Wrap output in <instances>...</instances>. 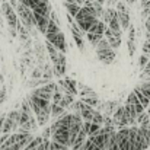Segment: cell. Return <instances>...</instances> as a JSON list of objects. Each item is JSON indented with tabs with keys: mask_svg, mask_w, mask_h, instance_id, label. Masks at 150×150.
Segmentation results:
<instances>
[{
	"mask_svg": "<svg viewBox=\"0 0 150 150\" xmlns=\"http://www.w3.org/2000/svg\"><path fill=\"white\" fill-rule=\"evenodd\" d=\"M29 105L34 111V115L38 121V125H45L48 122V120L51 118V100L42 99V98H37L29 95L28 96Z\"/></svg>",
	"mask_w": 150,
	"mask_h": 150,
	"instance_id": "cell-1",
	"label": "cell"
},
{
	"mask_svg": "<svg viewBox=\"0 0 150 150\" xmlns=\"http://www.w3.org/2000/svg\"><path fill=\"white\" fill-rule=\"evenodd\" d=\"M124 108H125V112H127V117H128V124H130V125H136L137 117L144 111V108H143V105L140 103V100L136 96L134 92H131V93L127 96Z\"/></svg>",
	"mask_w": 150,
	"mask_h": 150,
	"instance_id": "cell-2",
	"label": "cell"
},
{
	"mask_svg": "<svg viewBox=\"0 0 150 150\" xmlns=\"http://www.w3.org/2000/svg\"><path fill=\"white\" fill-rule=\"evenodd\" d=\"M95 50H96V58L99 60L102 64H111L115 60L117 50H114L109 45V42H108V40L105 37L95 45Z\"/></svg>",
	"mask_w": 150,
	"mask_h": 150,
	"instance_id": "cell-3",
	"label": "cell"
},
{
	"mask_svg": "<svg viewBox=\"0 0 150 150\" xmlns=\"http://www.w3.org/2000/svg\"><path fill=\"white\" fill-rule=\"evenodd\" d=\"M15 10H16V13H18L19 22H21L23 26H26V28L29 29V32H31V29H32V28H35V18H34V12H32L28 6H25L23 3H21V1H18V4H16Z\"/></svg>",
	"mask_w": 150,
	"mask_h": 150,
	"instance_id": "cell-4",
	"label": "cell"
},
{
	"mask_svg": "<svg viewBox=\"0 0 150 150\" xmlns=\"http://www.w3.org/2000/svg\"><path fill=\"white\" fill-rule=\"evenodd\" d=\"M96 21H98V18L93 16L85 6H82L80 10L77 12V15L74 16V22H76V23L80 26V29L85 31V32H88V31L91 29V26H92Z\"/></svg>",
	"mask_w": 150,
	"mask_h": 150,
	"instance_id": "cell-5",
	"label": "cell"
},
{
	"mask_svg": "<svg viewBox=\"0 0 150 150\" xmlns=\"http://www.w3.org/2000/svg\"><path fill=\"white\" fill-rule=\"evenodd\" d=\"M115 10H117V16H118L121 29H122V31H127L128 26L131 25V13H130L128 4H127L125 1L120 0V1H117V4H115Z\"/></svg>",
	"mask_w": 150,
	"mask_h": 150,
	"instance_id": "cell-6",
	"label": "cell"
},
{
	"mask_svg": "<svg viewBox=\"0 0 150 150\" xmlns=\"http://www.w3.org/2000/svg\"><path fill=\"white\" fill-rule=\"evenodd\" d=\"M0 7H1V15L4 16V19L7 22V26L16 28L18 23H19V18H18V13H16L15 7L9 1H6V0H3L0 3Z\"/></svg>",
	"mask_w": 150,
	"mask_h": 150,
	"instance_id": "cell-7",
	"label": "cell"
},
{
	"mask_svg": "<svg viewBox=\"0 0 150 150\" xmlns=\"http://www.w3.org/2000/svg\"><path fill=\"white\" fill-rule=\"evenodd\" d=\"M21 3H23L25 6H28L32 12L35 13H44V15H50L51 13V4L48 0H19Z\"/></svg>",
	"mask_w": 150,
	"mask_h": 150,
	"instance_id": "cell-8",
	"label": "cell"
},
{
	"mask_svg": "<svg viewBox=\"0 0 150 150\" xmlns=\"http://www.w3.org/2000/svg\"><path fill=\"white\" fill-rule=\"evenodd\" d=\"M51 61H52V71L55 76L61 77L66 74V70H67V60H66V54L58 51L55 55L50 57Z\"/></svg>",
	"mask_w": 150,
	"mask_h": 150,
	"instance_id": "cell-9",
	"label": "cell"
},
{
	"mask_svg": "<svg viewBox=\"0 0 150 150\" xmlns=\"http://www.w3.org/2000/svg\"><path fill=\"white\" fill-rule=\"evenodd\" d=\"M57 83L54 82H48V83H44L42 86L37 88L32 91V96H37V98H42V99H47V100H51L52 98V93L57 91Z\"/></svg>",
	"mask_w": 150,
	"mask_h": 150,
	"instance_id": "cell-10",
	"label": "cell"
},
{
	"mask_svg": "<svg viewBox=\"0 0 150 150\" xmlns=\"http://www.w3.org/2000/svg\"><path fill=\"white\" fill-rule=\"evenodd\" d=\"M45 38H47V41L51 42L58 51H61V52H64V54L67 52L66 38H64V34H63L61 31L54 32V34H45Z\"/></svg>",
	"mask_w": 150,
	"mask_h": 150,
	"instance_id": "cell-11",
	"label": "cell"
},
{
	"mask_svg": "<svg viewBox=\"0 0 150 150\" xmlns=\"http://www.w3.org/2000/svg\"><path fill=\"white\" fill-rule=\"evenodd\" d=\"M112 122H114V127H118V128H122L128 124V117H127V112H125V108L124 106H117L114 114H112Z\"/></svg>",
	"mask_w": 150,
	"mask_h": 150,
	"instance_id": "cell-12",
	"label": "cell"
},
{
	"mask_svg": "<svg viewBox=\"0 0 150 150\" xmlns=\"http://www.w3.org/2000/svg\"><path fill=\"white\" fill-rule=\"evenodd\" d=\"M128 150H143L137 125H131L128 128Z\"/></svg>",
	"mask_w": 150,
	"mask_h": 150,
	"instance_id": "cell-13",
	"label": "cell"
},
{
	"mask_svg": "<svg viewBox=\"0 0 150 150\" xmlns=\"http://www.w3.org/2000/svg\"><path fill=\"white\" fill-rule=\"evenodd\" d=\"M128 37H127V48H128V55L133 58L136 50H137V45H136V37H137V31H136V26L131 23L128 26Z\"/></svg>",
	"mask_w": 150,
	"mask_h": 150,
	"instance_id": "cell-14",
	"label": "cell"
},
{
	"mask_svg": "<svg viewBox=\"0 0 150 150\" xmlns=\"http://www.w3.org/2000/svg\"><path fill=\"white\" fill-rule=\"evenodd\" d=\"M115 142L120 150H128V128L122 127L115 133Z\"/></svg>",
	"mask_w": 150,
	"mask_h": 150,
	"instance_id": "cell-15",
	"label": "cell"
},
{
	"mask_svg": "<svg viewBox=\"0 0 150 150\" xmlns=\"http://www.w3.org/2000/svg\"><path fill=\"white\" fill-rule=\"evenodd\" d=\"M34 18H35V28H37L41 34H45V32H47L48 22H50V15L35 13V12H34Z\"/></svg>",
	"mask_w": 150,
	"mask_h": 150,
	"instance_id": "cell-16",
	"label": "cell"
},
{
	"mask_svg": "<svg viewBox=\"0 0 150 150\" xmlns=\"http://www.w3.org/2000/svg\"><path fill=\"white\" fill-rule=\"evenodd\" d=\"M103 37L108 40V42H109V45L114 48V50H118L120 47H121V42H122V40H121V35H118V34H114L108 26L105 28V31H103Z\"/></svg>",
	"mask_w": 150,
	"mask_h": 150,
	"instance_id": "cell-17",
	"label": "cell"
},
{
	"mask_svg": "<svg viewBox=\"0 0 150 150\" xmlns=\"http://www.w3.org/2000/svg\"><path fill=\"white\" fill-rule=\"evenodd\" d=\"M63 6L66 7L69 16H71L73 19H74V16L77 15V12L80 10V7H82L76 0H64V1H63Z\"/></svg>",
	"mask_w": 150,
	"mask_h": 150,
	"instance_id": "cell-18",
	"label": "cell"
},
{
	"mask_svg": "<svg viewBox=\"0 0 150 150\" xmlns=\"http://www.w3.org/2000/svg\"><path fill=\"white\" fill-rule=\"evenodd\" d=\"M64 112H66V108L64 106H61L60 103H52L51 102V118H58Z\"/></svg>",
	"mask_w": 150,
	"mask_h": 150,
	"instance_id": "cell-19",
	"label": "cell"
},
{
	"mask_svg": "<svg viewBox=\"0 0 150 150\" xmlns=\"http://www.w3.org/2000/svg\"><path fill=\"white\" fill-rule=\"evenodd\" d=\"M71 37H73V40L76 42V47L80 51H85V42H83V37L85 35H82V34H79V32H76V31L71 29Z\"/></svg>",
	"mask_w": 150,
	"mask_h": 150,
	"instance_id": "cell-20",
	"label": "cell"
},
{
	"mask_svg": "<svg viewBox=\"0 0 150 150\" xmlns=\"http://www.w3.org/2000/svg\"><path fill=\"white\" fill-rule=\"evenodd\" d=\"M42 142H44L42 136L34 137V139H32V140H31V142H29V143H28V144H26V146H25L22 150H37V147H38V146H40Z\"/></svg>",
	"mask_w": 150,
	"mask_h": 150,
	"instance_id": "cell-21",
	"label": "cell"
},
{
	"mask_svg": "<svg viewBox=\"0 0 150 150\" xmlns=\"http://www.w3.org/2000/svg\"><path fill=\"white\" fill-rule=\"evenodd\" d=\"M133 92L136 93V96L139 98L140 103H142V105H143V108L146 109V108H147V106L150 105V99H149V98H146V96H144V95L142 93V91L139 89V86H137V85H136V88H134V91H133Z\"/></svg>",
	"mask_w": 150,
	"mask_h": 150,
	"instance_id": "cell-22",
	"label": "cell"
},
{
	"mask_svg": "<svg viewBox=\"0 0 150 150\" xmlns=\"http://www.w3.org/2000/svg\"><path fill=\"white\" fill-rule=\"evenodd\" d=\"M85 103H88V105H91V106H93V108H96L98 105H99V98H98V95H88V96H82V99Z\"/></svg>",
	"mask_w": 150,
	"mask_h": 150,
	"instance_id": "cell-23",
	"label": "cell"
},
{
	"mask_svg": "<svg viewBox=\"0 0 150 150\" xmlns=\"http://www.w3.org/2000/svg\"><path fill=\"white\" fill-rule=\"evenodd\" d=\"M86 38H88L89 44H91L92 47H95L100 40L103 38V35H100V34H95V32H86Z\"/></svg>",
	"mask_w": 150,
	"mask_h": 150,
	"instance_id": "cell-24",
	"label": "cell"
},
{
	"mask_svg": "<svg viewBox=\"0 0 150 150\" xmlns=\"http://www.w3.org/2000/svg\"><path fill=\"white\" fill-rule=\"evenodd\" d=\"M140 6H142V21L144 22L150 10V0H140Z\"/></svg>",
	"mask_w": 150,
	"mask_h": 150,
	"instance_id": "cell-25",
	"label": "cell"
},
{
	"mask_svg": "<svg viewBox=\"0 0 150 150\" xmlns=\"http://www.w3.org/2000/svg\"><path fill=\"white\" fill-rule=\"evenodd\" d=\"M140 82H146V80H150V60L149 63L140 70Z\"/></svg>",
	"mask_w": 150,
	"mask_h": 150,
	"instance_id": "cell-26",
	"label": "cell"
},
{
	"mask_svg": "<svg viewBox=\"0 0 150 150\" xmlns=\"http://www.w3.org/2000/svg\"><path fill=\"white\" fill-rule=\"evenodd\" d=\"M139 86V89L142 91V93L146 96V98H149L150 99V80H146V82H142L140 85H137Z\"/></svg>",
	"mask_w": 150,
	"mask_h": 150,
	"instance_id": "cell-27",
	"label": "cell"
},
{
	"mask_svg": "<svg viewBox=\"0 0 150 150\" xmlns=\"http://www.w3.org/2000/svg\"><path fill=\"white\" fill-rule=\"evenodd\" d=\"M58 31H61V29H60V25L55 23V21H52L50 18V22H48V26H47V32H45V34H54V32H58ZM45 34H44V35H45Z\"/></svg>",
	"mask_w": 150,
	"mask_h": 150,
	"instance_id": "cell-28",
	"label": "cell"
},
{
	"mask_svg": "<svg viewBox=\"0 0 150 150\" xmlns=\"http://www.w3.org/2000/svg\"><path fill=\"white\" fill-rule=\"evenodd\" d=\"M50 150H69V146H64V144H60V143H57V142L51 140Z\"/></svg>",
	"mask_w": 150,
	"mask_h": 150,
	"instance_id": "cell-29",
	"label": "cell"
},
{
	"mask_svg": "<svg viewBox=\"0 0 150 150\" xmlns=\"http://www.w3.org/2000/svg\"><path fill=\"white\" fill-rule=\"evenodd\" d=\"M147 63H149V57H147L146 54H142V55L139 57V67H140V70H142Z\"/></svg>",
	"mask_w": 150,
	"mask_h": 150,
	"instance_id": "cell-30",
	"label": "cell"
},
{
	"mask_svg": "<svg viewBox=\"0 0 150 150\" xmlns=\"http://www.w3.org/2000/svg\"><path fill=\"white\" fill-rule=\"evenodd\" d=\"M142 51H143V54H146V55H147V54H150V41H147V40H146V41L143 42Z\"/></svg>",
	"mask_w": 150,
	"mask_h": 150,
	"instance_id": "cell-31",
	"label": "cell"
},
{
	"mask_svg": "<svg viewBox=\"0 0 150 150\" xmlns=\"http://www.w3.org/2000/svg\"><path fill=\"white\" fill-rule=\"evenodd\" d=\"M41 136H42V139H50L51 137V128L50 127H47V128L42 131V134H41Z\"/></svg>",
	"mask_w": 150,
	"mask_h": 150,
	"instance_id": "cell-32",
	"label": "cell"
},
{
	"mask_svg": "<svg viewBox=\"0 0 150 150\" xmlns=\"http://www.w3.org/2000/svg\"><path fill=\"white\" fill-rule=\"evenodd\" d=\"M4 118H6V115H4V114H1V115H0V133H1V127H3Z\"/></svg>",
	"mask_w": 150,
	"mask_h": 150,
	"instance_id": "cell-33",
	"label": "cell"
},
{
	"mask_svg": "<svg viewBox=\"0 0 150 150\" xmlns=\"http://www.w3.org/2000/svg\"><path fill=\"white\" fill-rule=\"evenodd\" d=\"M122 1H125L128 6H134V4L137 3V0H122Z\"/></svg>",
	"mask_w": 150,
	"mask_h": 150,
	"instance_id": "cell-34",
	"label": "cell"
},
{
	"mask_svg": "<svg viewBox=\"0 0 150 150\" xmlns=\"http://www.w3.org/2000/svg\"><path fill=\"white\" fill-rule=\"evenodd\" d=\"M149 139H150V122H149Z\"/></svg>",
	"mask_w": 150,
	"mask_h": 150,
	"instance_id": "cell-35",
	"label": "cell"
},
{
	"mask_svg": "<svg viewBox=\"0 0 150 150\" xmlns=\"http://www.w3.org/2000/svg\"><path fill=\"white\" fill-rule=\"evenodd\" d=\"M147 57H149V60H150V54H147Z\"/></svg>",
	"mask_w": 150,
	"mask_h": 150,
	"instance_id": "cell-36",
	"label": "cell"
},
{
	"mask_svg": "<svg viewBox=\"0 0 150 150\" xmlns=\"http://www.w3.org/2000/svg\"><path fill=\"white\" fill-rule=\"evenodd\" d=\"M0 80H1V79H0Z\"/></svg>",
	"mask_w": 150,
	"mask_h": 150,
	"instance_id": "cell-37",
	"label": "cell"
}]
</instances>
